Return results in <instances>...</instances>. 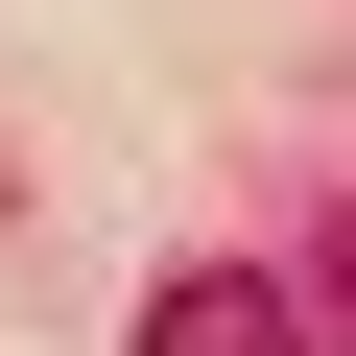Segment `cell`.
<instances>
[{
	"mask_svg": "<svg viewBox=\"0 0 356 356\" xmlns=\"http://www.w3.org/2000/svg\"><path fill=\"white\" fill-rule=\"evenodd\" d=\"M143 356H309V285H261V261H191V285H143Z\"/></svg>",
	"mask_w": 356,
	"mask_h": 356,
	"instance_id": "6da1fadb",
	"label": "cell"
},
{
	"mask_svg": "<svg viewBox=\"0 0 356 356\" xmlns=\"http://www.w3.org/2000/svg\"><path fill=\"white\" fill-rule=\"evenodd\" d=\"M332 309H356V238H332Z\"/></svg>",
	"mask_w": 356,
	"mask_h": 356,
	"instance_id": "7a4b0ae2",
	"label": "cell"
}]
</instances>
